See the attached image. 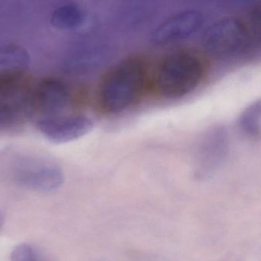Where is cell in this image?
<instances>
[{
  "instance_id": "3957f363",
  "label": "cell",
  "mask_w": 261,
  "mask_h": 261,
  "mask_svg": "<svg viewBox=\"0 0 261 261\" xmlns=\"http://www.w3.org/2000/svg\"><path fill=\"white\" fill-rule=\"evenodd\" d=\"M35 88L25 73L0 77V131L20 127L34 114Z\"/></svg>"
},
{
  "instance_id": "6da1fadb",
  "label": "cell",
  "mask_w": 261,
  "mask_h": 261,
  "mask_svg": "<svg viewBox=\"0 0 261 261\" xmlns=\"http://www.w3.org/2000/svg\"><path fill=\"white\" fill-rule=\"evenodd\" d=\"M148 65L140 56H127L117 62L102 79L97 91V103L107 114L127 109L143 92Z\"/></svg>"
},
{
  "instance_id": "277c9868",
  "label": "cell",
  "mask_w": 261,
  "mask_h": 261,
  "mask_svg": "<svg viewBox=\"0 0 261 261\" xmlns=\"http://www.w3.org/2000/svg\"><path fill=\"white\" fill-rule=\"evenodd\" d=\"M250 32L238 17L221 18L207 27L201 39L202 46L215 57L229 58L244 53L250 45Z\"/></svg>"
},
{
  "instance_id": "4fadbf2b",
  "label": "cell",
  "mask_w": 261,
  "mask_h": 261,
  "mask_svg": "<svg viewBox=\"0 0 261 261\" xmlns=\"http://www.w3.org/2000/svg\"><path fill=\"white\" fill-rule=\"evenodd\" d=\"M3 223H4V219H3L2 215L0 214V228L2 227Z\"/></svg>"
},
{
  "instance_id": "7c38bea8",
  "label": "cell",
  "mask_w": 261,
  "mask_h": 261,
  "mask_svg": "<svg viewBox=\"0 0 261 261\" xmlns=\"http://www.w3.org/2000/svg\"><path fill=\"white\" fill-rule=\"evenodd\" d=\"M11 261H51L45 253L33 244L24 243L15 247Z\"/></svg>"
},
{
  "instance_id": "52a82bcc",
  "label": "cell",
  "mask_w": 261,
  "mask_h": 261,
  "mask_svg": "<svg viewBox=\"0 0 261 261\" xmlns=\"http://www.w3.org/2000/svg\"><path fill=\"white\" fill-rule=\"evenodd\" d=\"M39 132L55 143H67L86 135L94 126L86 116H53L42 117L36 123Z\"/></svg>"
},
{
  "instance_id": "5b68a950",
  "label": "cell",
  "mask_w": 261,
  "mask_h": 261,
  "mask_svg": "<svg viewBox=\"0 0 261 261\" xmlns=\"http://www.w3.org/2000/svg\"><path fill=\"white\" fill-rule=\"evenodd\" d=\"M13 178L19 186L39 192H51L62 186V169L54 163L42 159H27L18 163Z\"/></svg>"
},
{
  "instance_id": "8fae6325",
  "label": "cell",
  "mask_w": 261,
  "mask_h": 261,
  "mask_svg": "<svg viewBox=\"0 0 261 261\" xmlns=\"http://www.w3.org/2000/svg\"><path fill=\"white\" fill-rule=\"evenodd\" d=\"M261 108L259 100L250 103L240 116L239 125L247 135L259 137L260 135Z\"/></svg>"
},
{
  "instance_id": "7a4b0ae2",
  "label": "cell",
  "mask_w": 261,
  "mask_h": 261,
  "mask_svg": "<svg viewBox=\"0 0 261 261\" xmlns=\"http://www.w3.org/2000/svg\"><path fill=\"white\" fill-rule=\"evenodd\" d=\"M203 75L204 65L197 55L175 51L160 62L155 73V87L163 97L179 98L195 91Z\"/></svg>"
},
{
  "instance_id": "8992f818",
  "label": "cell",
  "mask_w": 261,
  "mask_h": 261,
  "mask_svg": "<svg viewBox=\"0 0 261 261\" xmlns=\"http://www.w3.org/2000/svg\"><path fill=\"white\" fill-rule=\"evenodd\" d=\"M204 16L200 10H186L162 21L149 36L152 45L166 46L182 42L202 27Z\"/></svg>"
},
{
  "instance_id": "30bf717a",
  "label": "cell",
  "mask_w": 261,
  "mask_h": 261,
  "mask_svg": "<svg viewBox=\"0 0 261 261\" xmlns=\"http://www.w3.org/2000/svg\"><path fill=\"white\" fill-rule=\"evenodd\" d=\"M86 13L81 6L67 4L55 10L51 22L55 28L60 30H71L83 25Z\"/></svg>"
},
{
  "instance_id": "ba28073f",
  "label": "cell",
  "mask_w": 261,
  "mask_h": 261,
  "mask_svg": "<svg viewBox=\"0 0 261 261\" xmlns=\"http://www.w3.org/2000/svg\"><path fill=\"white\" fill-rule=\"evenodd\" d=\"M71 98V89L65 81L47 77L35 88V113L44 114L43 117L59 115L68 106Z\"/></svg>"
},
{
  "instance_id": "9c48e42d",
  "label": "cell",
  "mask_w": 261,
  "mask_h": 261,
  "mask_svg": "<svg viewBox=\"0 0 261 261\" xmlns=\"http://www.w3.org/2000/svg\"><path fill=\"white\" fill-rule=\"evenodd\" d=\"M30 63V54L22 46L0 45V77L24 74Z\"/></svg>"
}]
</instances>
